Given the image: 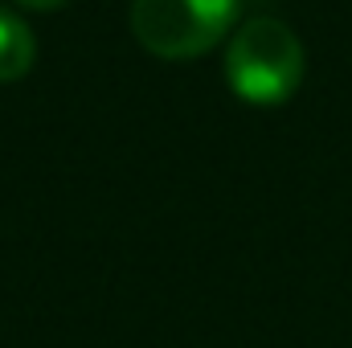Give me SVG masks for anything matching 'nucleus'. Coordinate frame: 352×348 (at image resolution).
Returning <instances> with one entry per match:
<instances>
[{"label": "nucleus", "mask_w": 352, "mask_h": 348, "mask_svg": "<svg viewBox=\"0 0 352 348\" xmlns=\"http://www.w3.org/2000/svg\"><path fill=\"white\" fill-rule=\"evenodd\" d=\"M307 58L303 41L278 17H250L230 33L226 45V83L242 102L278 107L303 83Z\"/></svg>", "instance_id": "1"}, {"label": "nucleus", "mask_w": 352, "mask_h": 348, "mask_svg": "<svg viewBox=\"0 0 352 348\" xmlns=\"http://www.w3.org/2000/svg\"><path fill=\"white\" fill-rule=\"evenodd\" d=\"M242 0H131L135 41L168 62L201 58L238 29Z\"/></svg>", "instance_id": "2"}, {"label": "nucleus", "mask_w": 352, "mask_h": 348, "mask_svg": "<svg viewBox=\"0 0 352 348\" xmlns=\"http://www.w3.org/2000/svg\"><path fill=\"white\" fill-rule=\"evenodd\" d=\"M37 58V37L29 21L12 8H0V83H16L33 70Z\"/></svg>", "instance_id": "3"}, {"label": "nucleus", "mask_w": 352, "mask_h": 348, "mask_svg": "<svg viewBox=\"0 0 352 348\" xmlns=\"http://www.w3.org/2000/svg\"><path fill=\"white\" fill-rule=\"evenodd\" d=\"M12 4H21V8H37V12H50V8H62L66 0H12Z\"/></svg>", "instance_id": "4"}]
</instances>
